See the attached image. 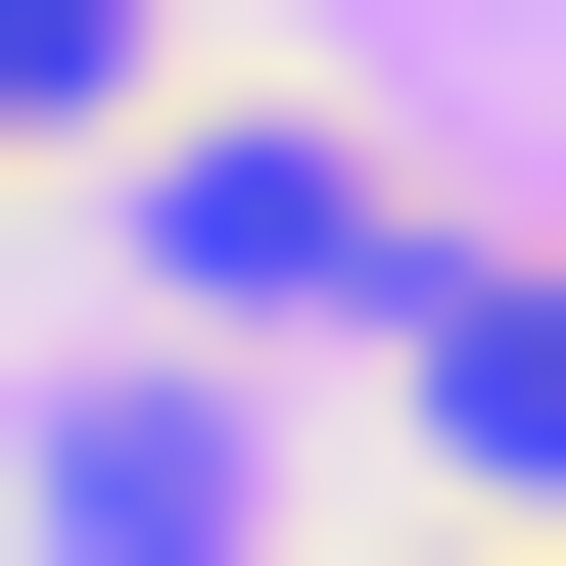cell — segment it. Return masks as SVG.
Returning a JSON list of instances; mask_svg holds the SVG:
<instances>
[{
	"label": "cell",
	"instance_id": "cell-1",
	"mask_svg": "<svg viewBox=\"0 0 566 566\" xmlns=\"http://www.w3.org/2000/svg\"><path fill=\"white\" fill-rule=\"evenodd\" d=\"M424 424H472V472H566V283H424Z\"/></svg>",
	"mask_w": 566,
	"mask_h": 566
},
{
	"label": "cell",
	"instance_id": "cell-2",
	"mask_svg": "<svg viewBox=\"0 0 566 566\" xmlns=\"http://www.w3.org/2000/svg\"><path fill=\"white\" fill-rule=\"evenodd\" d=\"M0 95H142V0H0Z\"/></svg>",
	"mask_w": 566,
	"mask_h": 566
},
{
	"label": "cell",
	"instance_id": "cell-3",
	"mask_svg": "<svg viewBox=\"0 0 566 566\" xmlns=\"http://www.w3.org/2000/svg\"><path fill=\"white\" fill-rule=\"evenodd\" d=\"M424 566H472V520H424Z\"/></svg>",
	"mask_w": 566,
	"mask_h": 566
}]
</instances>
